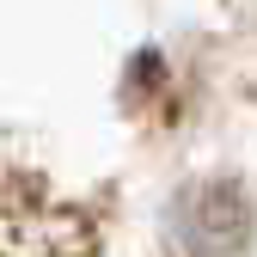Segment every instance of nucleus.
<instances>
[{
	"mask_svg": "<svg viewBox=\"0 0 257 257\" xmlns=\"http://www.w3.org/2000/svg\"><path fill=\"white\" fill-rule=\"evenodd\" d=\"M251 233V202L239 184H196L178 202V239L190 257H239Z\"/></svg>",
	"mask_w": 257,
	"mask_h": 257,
	"instance_id": "1",
	"label": "nucleus"
}]
</instances>
